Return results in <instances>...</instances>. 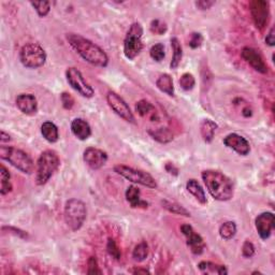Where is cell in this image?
<instances>
[{
  "label": "cell",
  "instance_id": "cell-18",
  "mask_svg": "<svg viewBox=\"0 0 275 275\" xmlns=\"http://www.w3.org/2000/svg\"><path fill=\"white\" fill-rule=\"evenodd\" d=\"M71 132L81 141H85L91 136L90 125L83 118H75L71 123Z\"/></svg>",
  "mask_w": 275,
  "mask_h": 275
},
{
  "label": "cell",
  "instance_id": "cell-38",
  "mask_svg": "<svg viewBox=\"0 0 275 275\" xmlns=\"http://www.w3.org/2000/svg\"><path fill=\"white\" fill-rule=\"evenodd\" d=\"M203 36L200 32H193L190 34V39H189V47L193 48V50H196L202 45L203 43Z\"/></svg>",
  "mask_w": 275,
  "mask_h": 275
},
{
  "label": "cell",
  "instance_id": "cell-27",
  "mask_svg": "<svg viewBox=\"0 0 275 275\" xmlns=\"http://www.w3.org/2000/svg\"><path fill=\"white\" fill-rule=\"evenodd\" d=\"M13 186L11 183V174L3 165L0 167V194L2 196L12 192Z\"/></svg>",
  "mask_w": 275,
  "mask_h": 275
},
{
  "label": "cell",
  "instance_id": "cell-3",
  "mask_svg": "<svg viewBox=\"0 0 275 275\" xmlns=\"http://www.w3.org/2000/svg\"><path fill=\"white\" fill-rule=\"evenodd\" d=\"M60 166L59 156L55 151L46 150L40 154L37 160L36 183L39 186H43L52 179L55 172Z\"/></svg>",
  "mask_w": 275,
  "mask_h": 275
},
{
  "label": "cell",
  "instance_id": "cell-13",
  "mask_svg": "<svg viewBox=\"0 0 275 275\" xmlns=\"http://www.w3.org/2000/svg\"><path fill=\"white\" fill-rule=\"evenodd\" d=\"M108 153L97 147H87L83 153V160L90 169L99 170L108 161Z\"/></svg>",
  "mask_w": 275,
  "mask_h": 275
},
{
  "label": "cell",
  "instance_id": "cell-37",
  "mask_svg": "<svg viewBox=\"0 0 275 275\" xmlns=\"http://www.w3.org/2000/svg\"><path fill=\"white\" fill-rule=\"evenodd\" d=\"M87 274H102L99 265H98V260L94 256L89 257L87 260Z\"/></svg>",
  "mask_w": 275,
  "mask_h": 275
},
{
  "label": "cell",
  "instance_id": "cell-22",
  "mask_svg": "<svg viewBox=\"0 0 275 275\" xmlns=\"http://www.w3.org/2000/svg\"><path fill=\"white\" fill-rule=\"evenodd\" d=\"M186 189L187 192L192 194L195 199L198 201L200 204H207L208 202V199H207V195H206V192H204L203 187L200 185V183L197 181V180H189L187 183H186Z\"/></svg>",
  "mask_w": 275,
  "mask_h": 275
},
{
  "label": "cell",
  "instance_id": "cell-45",
  "mask_svg": "<svg viewBox=\"0 0 275 275\" xmlns=\"http://www.w3.org/2000/svg\"><path fill=\"white\" fill-rule=\"evenodd\" d=\"M131 273L133 274H151V272L147 269H142V268H136V269L131 270Z\"/></svg>",
  "mask_w": 275,
  "mask_h": 275
},
{
  "label": "cell",
  "instance_id": "cell-1",
  "mask_svg": "<svg viewBox=\"0 0 275 275\" xmlns=\"http://www.w3.org/2000/svg\"><path fill=\"white\" fill-rule=\"evenodd\" d=\"M66 39L69 45L86 62L95 67L105 68L109 65V56L99 45L77 33H67Z\"/></svg>",
  "mask_w": 275,
  "mask_h": 275
},
{
  "label": "cell",
  "instance_id": "cell-40",
  "mask_svg": "<svg viewBox=\"0 0 275 275\" xmlns=\"http://www.w3.org/2000/svg\"><path fill=\"white\" fill-rule=\"evenodd\" d=\"M60 100L62 103L63 109L66 110H71L74 105V99L73 97L69 93H62L60 96Z\"/></svg>",
  "mask_w": 275,
  "mask_h": 275
},
{
  "label": "cell",
  "instance_id": "cell-20",
  "mask_svg": "<svg viewBox=\"0 0 275 275\" xmlns=\"http://www.w3.org/2000/svg\"><path fill=\"white\" fill-rule=\"evenodd\" d=\"M136 112L141 117L150 118L152 122H155V119H158V114L154 105L145 99H142L137 102L136 104Z\"/></svg>",
  "mask_w": 275,
  "mask_h": 275
},
{
  "label": "cell",
  "instance_id": "cell-47",
  "mask_svg": "<svg viewBox=\"0 0 275 275\" xmlns=\"http://www.w3.org/2000/svg\"><path fill=\"white\" fill-rule=\"evenodd\" d=\"M10 140H11L10 136H9V135H6V133L2 130V131H1V143L3 144L4 142H9Z\"/></svg>",
  "mask_w": 275,
  "mask_h": 275
},
{
  "label": "cell",
  "instance_id": "cell-42",
  "mask_svg": "<svg viewBox=\"0 0 275 275\" xmlns=\"http://www.w3.org/2000/svg\"><path fill=\"white\" fill-rule=\"evenodd\" d=\"M196 6L199 10H209L212 8V6L215 4V1H211V0H199V1H196Z\"/></svg>",
  "mask_w": 275,
  "mask_h": 275
},
{
  "label": "cell",
  "instance_id": "cell-46",
  "mask_svg": "<svg viewBox=\"0 0 275 275\" xmlns=\"http://www.w3.org/2000/svg\"><path fill=\"white\" fill-rule=\"evenodd\" d=\"M242 115L244 117H251L253 115V110L250 108V107H245L243 110H242Z\"/></svg>",
  "mask_w": 275,
  "mask_h": 275
},
{
  "label": "cell",
  "instance_id": "cell-21",
  "mask_svg": "<svg viewBox=\"0 0 275 275\" xmlns=\"http://www.w3.org/2000/svg\"><path fill=\"white\" fill-rule=\"evenodd\" d=\"M147 133H149L153 140L157 141L158 143L161 144L170 143L174 139L173 132L169 128H167V127H159V128L156 129H150L147 131Z\"/></svg>",
  "mask_w": 275,
  "mask_h": 275
},
{
  "label": "cell",
  "instance_id": "cell-32",
  "mask_svg": "<svg viewBox=\"0 0 275 275\" xmlns=\"http://www.w3.org/2000/svg\"><path fill=\"white\" fill-rule=\"evenodd\" d=\"M179 84H180V86L183 90L189 91V90H192L195 87L196 79H195V76L192 73H184L181 76Z\"/></svg>",
  "mask_w": 275,
  "mask_h": 275
},
{
  "label": "cell",
  "instance_id": "cell-26",
  "mask_svg": "<svg viewBox=\"0 0 275 275\" xmlns=\"http://www.w3.org/2000/svg\"><path fill=\"white\" fill-rule=\"evenodd\" d=\"M198 269L202 273H206V274H220V275L228 274L227 268L225 266H221L211 262H200L198 264Z\"/></svg>",
  "mask_w": 275,
  "mask_h": 275
},
{
  "label": "cell",
  "instance_id": "cell-36",
  "mask_svg": "<svg viewBox=\"0 0 275 275\" xmlns=\"http://www.w3.org/2000/svg\"><path fill=\"white\" fill-rule=\"evenodd\" d=\"M150 29L154 34H158V36H161V34L166 33L168 27L167 24L161 22L160 19H153L150 25Z\"/></svg>",
  "mask_w": 275,
  "mask_h": 275
},
{
  "label": "cell",
  "instance_id": "cell-5",
  "mask_svg": "<svg viewBox=\"0 0 275 275\" xmlns=\"http://www.w3.org/2000/svg\"><path fill=\"white\" fill-rule=\"evenodd\" d=\"M86 206L80 199H70L65 204L63 217L68 227L72 231L80 230L86 221Z\"/></svg>",
  "mask_w": 275,
  "mask_h": 275
},
{
  "label": "cell",
  "instance_id": "cell-15",
  "mask_svg": "<svg viewBox=\"0 0 275 275\" xmlns=\"http://www.w3.org/2000/svg\"><path fill=\"white\" fill-rule=\"evenodd\" d=\"M274 225L275 218L272 212H264L259 214L255 220L256 230L262 240H268L271 237L272 231L274 229Z\"/></svg>",
  "mask_w": 275,
  "mask_h": 275
},
{
  "label": "cell",
  "instance_id": "cell-34",
  "mask_svg": "<svg viewBox=\"0 0 275 275\" xmlns=\"http://www.w3.org/2000/svg\"><path fill=\"white\" fill-rule=\"evenodd\" d=\"M32 8L36 10L40 17H45L51 11V3L48 1H32L30 2Z\"/></svg>",
  "mask_w": 275,
  "mask_h": 275
},
{
  "label": "cell",
  "instance_id": "cell-12",
  "mask_svg": "<svg viewBox=\"0 0 275 275\" xmlns=\"http://www.w3.org/2000/svg\"><path fill=\"white\" fill-rule=\"evenodd\" d=\"M181 231L185 236L187 246L192 253L195 254V255H201L204 250H206V243H204L203 238L199 234H197L192 226L188 224L182 225Z\"/></svg>",
  "mask_w": 275,
  "mask_h": 275
},
{
  "label": "cell",
  "instance_id": "cell-31",
  "mask_svg": "<svg viewBox=\"0 0 275 275\" xmlns=\"http://www.w3.org/2000/svg\"><path fill=\"white\" fill-rule=\"evenodd\" d=\"M149 245H147L146 242H141L139 243L135 250L132 252V258L136 260L138 263H142L149 256Z\"/></svg>",
  "mask_w": 275,
  "mask_h": 275
},
{
  "label": "cell",
  "instance_id": "cell-28",
  "mask_svg": "<svg viewBox=\"0 0 275 275\" xmlns=\"http://www.w3.org/2000/svg\"><path fill=\"white\" fill-rule=\"evenodd\" d=\"M171 47L173 51V56H172V60L170 62V68L172 70L178 69L180 63L183 59V47L181 45V42L178 38L173 37L171 39Z\"/></svg>",
  "mask_w": 275,
  "mask_h": 275
},
{
  "label": "cell",
  "instance_id": "cell-30",
  "mask_svg": "<svg viewBox=\"0 0 275 275\" xmlns=\"http://www.w3.org/2000/svg\"><path fill=\"white\" fill-rule=\"evenodd\" d=\"M161 204H163V208L166 209L168 212H170L175 215L190 217V213L188 212V211L179 203L173 202V201H169V200H163L161 201Z\"/></svg>",
  "mask_w": 275,
  "mask_h": 275
},
{
  "label": "cell",
  "instance_id": "cell-2",
  "mask_svg": "<svg viewBox=\"0 0 275 275\" xmlns=\"http://www.w3.org/2000/svg\"><path fill=\"white\" fill-rule=\"evenodd\" d=\"M201 176L209 194L215 200L225 202L234 198V183L227 175L217 170H204Z\"/></svg>",
  "mask_w": 275,
  "mask_h": 275
},
{
  "label": "cell",
  "instance_id": "cell-11",
  "mask_svg": "<svg viewBox=\"0 0 275 275\" xmlns=\"http://www.w3.org/2000/svg\"><path fill=\"white\" fill-rule=\"evenodd\" d=\"M250 10L256 28L264 30L269 22L270 4L265 0H254L250 3Z\"/></svg>",
  "mask_w": 275,
  "mask_h": 275
},
{
  "label": "cell",
  "instance_id": "cell-33",
  "mask_svg": "<svg viewBox=\"0 0 275 275\" xmlns=\"http://www.w3.org/2000/svg\"><path fill=\"white\" fill-rule=\"evenodd\" d=\"M150 56H151L152 59H154L155 61H157V62H160L161 60H164L165 56H166L165 45L163 43L154 44L151 47V50H150Z\"/></svg>",
  "mask_w": 275,
  "mask_h": 275
},
{
  "label": "cell",
  "instance_id": "cell-10",
  "mask_svg": "<svg viewBox=\"0 0 275 275\" xmlns=\"http://www.w3.org/2000/svg\"><path fill=\"white\" fill-rule=\"evenodd\" d=\"M105 99H107V102L111 110L114 112L116 115H118L127 123H130V124L136 123V117L131 112V109L128 105V103H127L118 94H116L115 91L110 90L107 94Z\"/></svg>",
  "mask_w": 275,
  "mask_h": 275
},
{
  "label": "cell",
  "instance_id": "cell-24",
  "mask_svg": "<svg viewBox=\"0 0 275 275\" xmlns=\"http://www.w3.org/2000/svg\"><path fill=\"white\" fill-rule=\"evenodd\" d=\"M41 135L50 143H56L59 139L57 126L52 122H44L41 126Z\"/></svg>",
  "mask_w": 275,
  "mask_h": 275
},
{
  "label": "cell",
  "instance_id": "cell-25",
  "mask_svg": "<svg viewBox=\"0 0 275 275\" xmlns=\"http://www.w3.org/2000/svg\"><path fill=\"white\" fill-rule=\"evenodd\" d=\"M156 86L160 91H163V93H165L169 97H174L175 90L171 75H169L168 73L161 74L156 81Z\"/></svg>",
  "mask_w": 275,
  "mask_h": 275
},
{
  "label": "cell",
  "instance_id": "cell-16",
  "mask_svg": "<svg viewBox=\"0 0 275 275\" xmlns=\"http://www.w3.org/2000/svg\"><path fill=\"white\" fill-rule=\"evenodd\" d=\"M224 144L241 156H246L251 152L249 141L238 133H229L228 136H226L224 138Z\"/></svg>",
  "mask_w": 275,
  "mask_h": 275
},
{
  "label": "cell",
  "instance_id": "cell-4",
  "mask_svg": "<svg viewBox=\"0 0 275 275\" xmlns=\"http://www.w3.org/2000/svg\"><path fill=\"white\" fill-rule=\"evenodd\" d=\"M0 158L9 163L22 173L30 174L33 172L34 164L31 157L26 152L17 149V147L1 145L0 147Z\"/></svg>",
  "mask_w": 275,
  "mask_h": 275
},
{
  "label": "cell",
  "instance_id": "cell-9",
  "mask_svg": "<svg viewBox=\"0 0 275 275\" xmlns=\"http://www.w3.org/2000/svg\"><path fill=\"white\" fill-rule=\"evenodd\" d=\"M66 79L69 85L82 97L87 98V99L94 97V88L90 86V84H88L85 79H84V76L79 69H76L74 67L68 68L66 70Z\"/></svg>",
  "mask_w": 275,
  "mask_h": 275
},
{
  "label": "cell",
  "instance_id": "cell-35",
  "mask_svg": "<svg viewBox=\"0 0 275 275\" xmlns=\"http://www.w3.org/2000/svg\"><path fill=\"white\" fill-rule=\"evenodd\" d=\"M107 251L109 253V255L114 258L115 260H119L122 258V252L119 250V248L117 246L116 242L114 241V239H109L107 242Z\"/></svg>",
  "mask_w": 275,
  "mask_h": 275
},
{
  "label": "cell",
  "instance_id": "cell-17",
  "mask_svg": "<svg viewBox=\"0 0 275 275\" xmlns=\"http://www.w3.org/2000/svg\"><path fill=\"white\" fill-rule=\"evenodd\" d=\"M15 103L17 109L26 115L36 114L38 111L37 98L31 94H20L16 97Z\"/></svg>",
  "mask_w": 275,
  "mask_h": 275
},
{
  "label": "cell",
  "instance_id": "cell-19",
  "mask_svg": "<svg viewBox=\"0 0 275 275\" xmlns=\"http://www.w3.org/2000/svg\"><path fill=\"white\" fill-rule=\"evenodd\" d=\"M125 197L132 209H147L149 207V203L141 199V190L136 185L127 188Z\"/></svg>",
  "mask_w": 275,
  "mask_h": 275
},
{
  "label": "cell",
  "instance_id": "cell-29",
  "mask_svg": "<svg viewBox=\"0 0 275 275\" xmlns=\"http://www.w3.org/2000/svg\"><path fill=\"white\" fill-rule=\"evenodd\" d=\"M238 227L235 222H225L221 225L220 230V236L222 239L226 240V241H229V240L234 239L235 236L237 235Z\"/></svg>",
  "mask_w": 275,
  "mask_h": 275
},
{
  "label": "cell",
  "instance_id": "cell-23",
  "mask_svg": "<svg viewBox=\"0 0 275 275\" xmlns=\"http://www.w3.org/2000/svg\"><path fill=\"white\" fill-rule=\"evenodd\" d=\"M218 125L215 122L211 121V119H204L200 125V133L204 142L208 144L212 143Z\"/></svg>",
  "mask_w": 275,
  "mask_h": 275
},
{
  "label": "cell",
  "instance_id": "cell-7",
  "mask_svg": "<svg viewBox=\"0 0 275 275\" xmlns=\"http://www.w3.org/2000/svg\"><path fill=\"white\" fill-rule=\"evenodd\" d=\"M143 27L140 23H133L129 27L124 40V55L127 59L133 60L143 50Z\"/></svg>",
  "mask_w": 275,
  "mask_h": 275
},
{
  "label": "cell",
  "instance_id": "cell-14",
  "mask_svg": "<svg viewBox=\"0 0 275 275\" xmlns=\"http://www.w3.org/2000/svg\"><path fill=\"white\" fill-rule=\"evenodd\" d=\"M241 57L245 60V62H248L255 71L263 74L268 73L267 63L265 62L263 56L260 55L255 48L250 46L243 47L241 51Z\"/></svg>",
  "mask_w": 275,
  "mask_h": 275
},
{
  "label": "cell",
  "instance_id": "cell-6",
  "mask_svg": "<svg viewBox=\"0 0 275 275\" xmlns=\"http://www.w3.org/2000/svg\"><path fill=\"white\" fill-rule=\"evenodd\" d=\"M46 58V52L39 43H26L19 51V60L28 69L41 68L44 66Z\"/></svg>",
  "mask_w": 275,
  "mask_h": 275
},
{
  "label": "cell",
  "instance_id": "cell-41",
  "mask_svg": "<svg viewBox=\"0 0 275 275\" xmlns=\"http://www.w3.org/2000/svg\"><path fill=\"white\" fill-rule=\"evenodd\" d=\"M1 230H2V232L8 231V234H12V235L17 236L18 238H22V239H28V237H29L27 232L20 230L18 228H15V227H8V226H3Z\"/></svg>",
  "mask_w": 275,
  "mask_h": 275
},
{
  "label": "cell",
  "instance_id": "cell-39",
  "mask_svg": "<svg viewBox=\"0 0 275 275\" xmlns=\"http://www.w3.org/2000/svg\"><path fill=\"white\" fill-rule=\"evenodd\" d=\"M256 253V249L255 245H254L249 240H246V241L243 243L242 246V255L245 258H252L254 255H255Z\"/></svg>",
  "mask_w": 275,
  "mask_h": 275
},
{
  "label": "cell",
  "instance_id": "cell-44",
  "mask_svg": "<svg viewBox=\"0 0 275 275\" xmlns=\"http://www.w3.org/2000/svg\"><path fill=\"white\" fill-rule=\"evenodd\" d=\"M165 168H166V171L168 172V173H170V174H172V175H179V169L178 168H176L173 164H171V163H168L166 166H165Z\"/></svg>",
  "mask_w": 275,
  "mask_h": 275
},
{
  "label": "cell",
  "instance_id": "cell-43",
  "mask_svg": "<svg viewBox=\"0 0 275 275\" xmlns=\"http://www.w3.org/2000/svg\"><path fill=\"white\" fill-rule=\"evenodd\" d=\"M266 44L269 46H274L275 45V38H274V27H271L270 31L268 32L267 37H266Z\"/></svg>",
  "mask_w": 275,
  "mask_h": 275
},
{
  "label": "cell",
  "instance_id": "cell-8",
  "mask_svg": "<svg viewBox=\"0 0 275 275\" xmlns=\"http://www.w3.org/2000/svg\"><path fill=\"white\" fill-rule=\"evenodd\" d=\"M114 172L118 175H121L122 178L130 181L133 184L142 185L151 189L157 188L156 180H155L149 172L139 170V169H135L125 165L114 166Z\"/></svg>",
  "mask_w": 275,
  "mask_h": 275
}]
</instances>
